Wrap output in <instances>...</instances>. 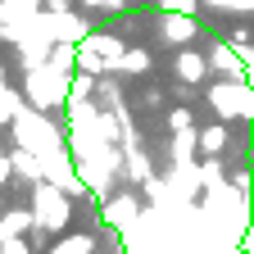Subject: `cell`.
<instances>
[{
    "label": "cell",
    "instance_id": "obj_9",
    "mask_svg": "<svg viewBox=\"0 0 254 254\" xmlns=\"http://www.w3.org/2000/svg\"><path fill=\"white\" fill-rule=\"evenodd\" d=\"M200 145V132L195 127H186V132H177V141H173V159L177 164H190V150Z\"/></svg>",
    "mask_w": 254,
    "mask_h": 254
},
{
    "label": "cell",
    "instance_id": "obj_10",
    "mask_svg": "<svg viewBox=\"0 0 254 254\" xmlns=\"http://www.w3.org/2000/svg\"><path fill=\"white\" fill-rule=\"evenodd\" d=\"M145 68H150V55L145 50H127L118 59V73H145Z\"/></svg>",
    "mask_w": 254,
    "mask_h": 254
},
{
    "label": "cell",
    "instance_id": "obj_11",
    "mask_svg": "<svg viewBox=\"0 0 254 254\" xmlns=\"http://www.w3.org/2000/svg\"><path fill=\"white\" fill-rule=\"evenodd\" d=\"M50 254H91V232H82V236H68V241H59Z\"/></svg>",
    "mask_w": 254,
    "mask_h": 254
},
{
    "label": "cell",
    "instance_id": "obj_5",
    "mask_svg": "<svg viewBox=\"0 0 254 254\" xmlns=\"http://www.w3.org/2000/svg\"><path fill=\"white\" fill-rule=\"evenodd\" d=\"M190 32H195V14H164V41L182 46L190 41Z\"/></svg>",
    "mask_w": 254,
    "mask_h": 254
},
{
    "label": "cell",
    "instance_id": "obj_14",
    "mask_svg": "<svg viewBox=\"0 0 254 254\" xmlns=\"http://www.w3.org/2000/svg\"><path fill=\"white\" fill-rule=\"evenodd\" d=\"M82 9H109V0H77Z\"/></svg>",
    "mask_w": 254,
    "mask_h": 254
},
{
    "label": "cell",
    "instance_id": "obj_6",
    "mask_svg": "<svg viewBox=\"0 0 254 254\" xmlns=\"http://www.w3.org/2000/svg\"><path fill=\"white\" fill-rule=\"evenodd\" d=\"M5 168H18V173H23V177H32V182H41V177H46V168L37 164V154H32V150H23V145H18V150H9Z\"/></svg>",
    "mask_w": 254,
    "mask_h": 254
},
{
    "label": "cell",
    "instance_id": "obj_3",
    "mask_svg": "<svg viewBox=\"0 0 254 254\" xmlns=\"http://www.w3.org/2000/svg\"><path fill=\"white\" fill-rule=\"evenodd\" d=\"M209 68H213V64H209L204 55H195V50H182V55H177V77H182L186 86H200V82L209 77Z\"/></svg>",
    "mask_w": 254,
    "mask_h": 254
},
{
    "label": "cell",
    "instance_id": "obj_1",
    "mask_svg": "<svg viewBox=\"0 0 254 254\" xmlns=\"http://www.w3.org/2000/svg\"><path fill=\"white\" fill-rule=\"evenodd\" d=\"M32 213H37L41 232H64L68 218H73V195L59 190L55 182H37V190H32Z\"/></svg>",
    "mask_w": 254,
    "mask_h": 254
},
{
    "label": "cell",
    "instance_id": "obj_13",
    "mask_svg": "<svg viewBox=\"0 0 254 254\" xmlns=\"http://www.w3.org/2000/svg\"><path fill=\"white\" fill-rule=\"evenodd\" d=\"M168 123L177 127V132H186V127H190V109H173V114H168Z\"/></svg>",
    "mask_w": 254,
    "mask_h": 254
},
{
    "label": "cell",
    "instance_id": "obj_12",
    "mask_svg": "<svg viewBox=\"0 0 254 254\" xmlns=\"http://www.w3.org/2000/svg\"><path fill=\"white\" fill-rule=\"evenodd\" d=\"M218 9H241V14H254V0H213Z\"/></svg>",
    "mask_w": 254,
    "mask_h": 254
},
{
    "label": "cell",
    "instance_id": "obj_4",
    "mask_svg": "<svg viewBox=\"0 0 254 254\" xmlns=\"http://www.w3.org/2000/svg\"><path fill=\"white\" fill-rule=\"evenodd\" d=\"M100 218L109 222V227H127L132 218H141V204H136L132 195H118V200H109V204L100 209Z\"/></svg>",
    "mask_w": 254,
    "mask_h": 254
},
{
    "label": "cell",
    "instance_id": "obj_8",
    "mask_svg": "<svg viewBox=\"0 0 254 254\" xmlns=\"http://www.w3.org/2000/svg\"><path fill=\"white\" fill-rule=\"evenodd\" d=\"M200 150H204L209 159H218L222 150H227V127H222V123H218V127H204V132H200Z\"/></svg>",
    "mask_w": 254,
    "mask_h": 254
},
{
    "label": "cell",
    "instance_id": "obj_2",
    "mask_svg": "<svg viewBox=\"0 0 254 254\" xmlns=\"http://www.w3.org/2000/svg\"><path fill=\"white\" fill-rule=\"evenodd\" d=\"M209 64H213V68H222L232 82H245V59H241V50H236L232 41H218L213 55H209Z\"/></svg>",
    "mask_w": 254,
    "mask_h": 254
},
{
    "label": "cell",
    "instance_id": "obj_7",
    "mask_svg": "<svg viewBox=\"0 0 254 254\" xmlns=\"http://www.w3.org/2000/svg\"><path fill=\"white\" fill-rule=\"evenodd\" d=\"M32 222H37V213H32V209H9V213H5V227H0V236L14 241V236H23V232L32 227Z\"/></svg>",
    "mask_w": 254,
    "mask_h": 254
}]
</instances>
